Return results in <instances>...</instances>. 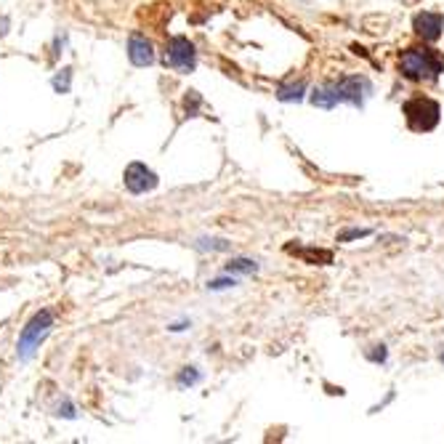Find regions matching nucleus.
I'll use <instances>...</instances> for the list:
<instances>
[{
    "label": "nucleus",
    "instance_id": "nucleus-1",
    "mask_svg": "<svg viewBox=\"0 0 444 444\" xmlns=\"http://www.w3.org/2000/svg\"><path fill=\"white\" fill-rule=\"evenodd\" d=\"M442 56L431 48H407L399 56V72L412 80V83H423V80H436L442 75Z\"/></svg>",
    "mask_w": 444,
    "mask_h": 444
},
{
    "label": "nucleus",
    "instance_id": "nucleus-2",
    "mask_svg": "<svg viewBox=\"0 0 444 444\" xmlns=\"http://www.w3.org/2000/svg\"><path fill=\"white\" fill-rule=\"evenodd\" d=\"M53 311L51 308H43V311H37L33 320L27 322V327L21 330V335H19V346H17V354L21 362H27V359H33V354L40 349V343L48 338V333H51L53 327Z\"/></svg>",
    "mask_w": 444,
    "mask_h": 444
},
{
    "label": "nucleus",
    "instance_id": "nucleus-3",
    "mask_svg": "<svg viewBox=\"0 0 444 444\" xmlns=\"http://www.w3.org/2000/svg\"><path fill=\"white\" fill-rule=\"evenodd\" d=\"M405 118H407V125L412 131H434L436 122H439V104L434 99H426V96H418V99H410L402 107Z\"/></svg>",
    "mask_w": 444,
    "mask_h": 444
},
{
    "label": "nucleus",
    "instance_id": "nucleus-4",
    "mask_svg": "<svg viewBox=\"0 0 444 444\" xmlns=\"http://www.w3.org/2000/svg\"><path fill=\"white\" fill-rule=\"evenodd\" d=\"M163 62H165V67L187 75V72H192V69L197 67V51H194V46L189 43L184 35H176V37L168 40V46H165Z\"/></svg>",
    "mask_w": 444,
    "mask_h": 444
},
{
    "label": "nucleus",
    "instance_id": "nucleus-5",
    "mask_svg": "<svg viewBox=\"0 0 444 444\" xmlns=\"http://www.w3.org/2000/svg\"><path fill=\"white\" fill-rule=\"evenodd\" d=\"M333 88H335L338 104H351V107H362L364 96L370 93V83H367L364 77H359V75H354V77H341V80L333 83Z\"/></svg>",
    "mask_w": 444,
    "mask_h": 444
},
{
    "label": "nucleus",
    "instance_id": "nucleus-6",
    "mask_svg": "<svg viewBox=\"0 0 444 444\" xmlns=\"http://www.w3.org/2000/svg\"><path fill=\"white\" fill-rule=\"evenodd\" d=\"M122 181H125V189L131 194H144V192H152L157 187V173L152 168H147L144 163H131L125 168Z\"/></svg>",
    "mask_w": 444,
    "mask_h": 444
},
{
    "label": "nucleus",
    "instance_id": "nucleus-7",
    "mask_svg": "<svg viewBox=\"0 0 444 444\" xmlns=\"http://www.w3.org/2000/svg\"><path fill=\"white\" fill-rule=\"evenodd\" d=\"M128 59H131L133 67H149V64H154L152 43L141 33H133L128 37Z\"/></svg>",
    "mask_w": 444,
    "mask_h": 444
},
{
    "label": "nucleus",
    "instance_id": "nucleus-8",
    "mask_svg": "<svg viewBox=\"0 0 444 444\" xmlns=\"http://www.w3.org/2000/svg\"><path fill=\"white\" fill-rule=\"evenodd\" d=\"M412 27H415V33L420 35L423 40L434 43V40H439V35H442V30H444V17L442 14L423 11V14H418V17H415Z\"/></svg>",
    "mask_w": 444,
    "mask_h": 444
},
{
    "label": "nucleus",
    "instance_id": "nucleus-9",
    "mask_svg": "<svg viewBox=\"0 0 444 444\" xmlns=\"http://www.w3.org/2000/svg\"><path fill=\"white\" fill-rule=\"evenodd\" d=\"M311 104H314V107H322V109H333V107L338 104L333 83H325V86L317 88V91L311 93Z\"/></svg>",
    "mask_w": 444,
    "mask_h": 444
},
{
    "label": "nucleus",
    "instance_id": "nucleus-10",
    "mask_svg": "<svg viewBox=\"0 0 444 444\" xmlns=\"http://www.w3.org/2000/svg\"><path fill=\"white\" fill-rule=\"evenodd\" d=\"M304 91H306V83H304V80L290 83V86H279L277 88V99H279V102H301V99H304Z\"/></svg>",
    "mask_w": 444,
    "mask_h": 444
},
{
    "label": "nucleus",
    "instance_id": "nucleus-11",
    "mask_svg": "<svg viewBox=\"0 0 444 444\" xmlns=\"http://www.w3.org/2000/svg\"><path fill=\"white\" fill-rule=\"evenodd\" d=\"M258 269V263L253 261H248V258H237V261H229V266H226V272H239V274H253Z\"/></svg>",
    "mask_w": 444,
    "mask_h": 444
},
{
    "label": "nucleus",
    "instance_id": "nucleus-12",
    "mask_svg": "<svg viewBox=\"0 0 444 444\" xmlns=\"http://www.w3.org/2000/svg\"><path fill=\"white\" fill-rule=\"evenodd\" d=\"M69 80H72V69L64 67L56 77H53V88L59 91V93H67L69 91Z\"/></svg>",
    "mask_w": 444,
    "mask_h": 444
},
{
    "label": "nucleus",
    "instance_id": "nucleus-13",
    "mask_svg": "<svg viewBox=\"0 0 444 444\" xmlns=\"http://www.w3.org/2000/svg\"><path fill=\"white\" fill-rule=\"evenodd\" d=\"M197 380H200V373H197L194 367H184V373L178 376V386H181V389H187V386H194Z\"/></svg>",
    "mask_w": 444,
    "mask_h": 444
},
{
    "label": "nucleus",
    "instance_id": "nucleus-14",
    "mask_svg": "<svg viewBox=\"0 0 444 444\" xmlns=\"http://www.w3.org/2000/svg\"><path fill=\"white\" fill-rule=\"evenodd\" d=\"M197 248L200 250H229V242H223V239H200Z\"/></svg>",
    "mask_w": 444,
    "mask_h": 444
},
{
    "label": "nucleus",
    "instance_id": "nucleus-15",
    "mask_svg": "<svg viewBox=\"0 0 444 444\" xmlns=\"http://www.w3.org/2000/svg\"><path fill=\"white\" fill-rule=\"evenodd\" d=\"M301 256L306 258V261H322V263H330V253L327 250H298Z\"/></svg>",
    "mask_w": 444,
    "mask_h": 444
},
{
    "label": "nucleus",
    "instance_id": "nucleus-16",
    "mask_svg": "<svg viewBox=\"0 0 444 444\" xmlns=\"http://www.w3.org/2000/svg\"><path fill=\"white\" fill-rule=\"evenodd\" d=\"M367 234H370V229H349V232H343V234H338V239H341V242H346V239L367 237Z\"/></svg>",
    "mask_w": 444,
    "mask_h": 444
},
{
    "label": "nucleus",
    "instance_id": "nucleus-17",
    "mask_svg": "<svg viewBox=\"0 0 444 444\" xmlns=\"http://www.w3.org/2000/svg\"><path fill=\"white\" fill-rule=\"evenodd\" d=\"M234 285H237L234 279H213V282H207L210 290H226V288H234Z\"/></svg>",
    "mask_w": 444,
    "mask_h": 444
},
{
    "label": "nucleus",
    "instance_id": "nucleus-18",
    "mask_svg": "<svg viewBox=\"0 0 444 444\" xmlns=\"http://www.w3.org/2000/svg\"><path fill=\"white\" fill-rule=\"evenodd\" d=\"M370 359H373V362H386V349L380 346V351H373V354H370Z\"/></svg>",
    "mask_w": 444,
    "mask_h": 444
},
{
    "label": "nucleus",
    "instance_id": "nucleus-19",
    "mask_svg": "<svg viewBox=\"0 0 444 444\" xmlns=\"http://www.w3.org/2000/svg\"><path fill=\"white\" fill-rule=\"evenodd\" d=\"M442 362H444V354H442Z\"/></svg>",
    "mask_w": 444,
    "mask_h": 444
}]
</instances>
